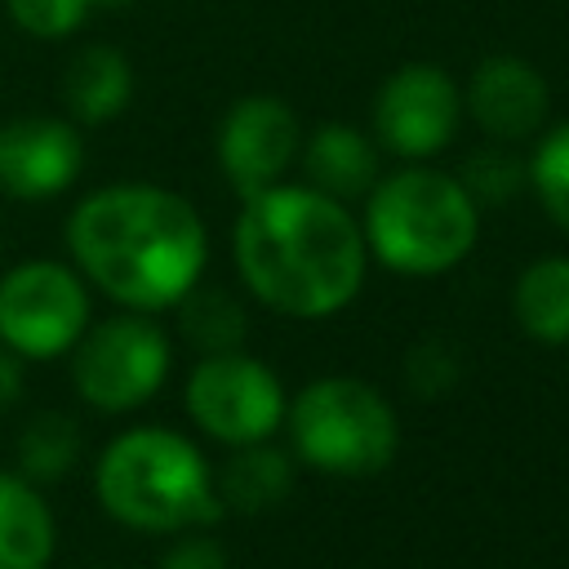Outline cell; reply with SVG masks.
<instances>
[{"instance_id":"6da1fadb","label":"cell","mask_w":569,"mask_h":569,"mask_svg":"<svg viewBox=\"0 0 569 569\" xmlns=\"http://www.w3.org/2000/svg\"><path fill=\"white\" fill-rule=\"evenodd\" d=\"M369 267L360 222L320 187L276 182L244 196L236 218V271L244 289L293 320H325L342 311Z\"/></svg>"},{"instance_id":"7a4b0ae2","label":"cell","mask_w":569,"mask_h":569,"mask_svg":"<svg viewBox=\"0 0 569 569\" xmlns=\"http://www.w3.org/2000/svg\"><path fill=\"white\" fill-rule=\"evenodd\" d=\"M71 267L124 311H169L200 284L209 231L196 204L156 182L89 191L67 218Z\"/></svg>"},{"instance_id":"3957f363","label":"cell","mask_w":569,"mask_h":569,"mask_svg":"<svg viewBox=\"0 0 569 569\" xmlns=\"http://www.w3.org/2000/svg\"><path fill=\"white\" fill-rule=\"evenodd\" d=\"M102 511L138 533H187L222 516L213 467L173 427H129L107 440L93 467Z\"/></svg>"},{"instance_id":"277c9868","label":"cell","mask_w":569,"mask_h":569,"mask_svg":"<svg viewBox=\"0 0 569 569\" xmlns=\"http://www.w3.org/2000/svg\"><path fill=\"white\" fill-rule=\"evenodd\" d=\"M365 244L396 276L453 271L480 240V204L462 178L427 164H405L369 187Z\"/></svg>"},{"instance_id":"5b68a950","label":"cell","mask_w":569,"mask_h":569,"mask_svg":"<svg viewBox=\"0 0 569 569\" xmlns=\"http://www.w3.org/2000/svg\"><path fill=\"white\" fill-rule=\"evenodd\" d=\"M284 431L311 471L347 480L387 471L400 449V418L391 400L373 382L347 373L307 382L284 405Z\"/></svg>"},{"instance_id":"8992f818","label":"cell","mask_w":569,"mask_h":569,"mask_svg":"<svg viewBox=\"0 0 569 569\" xmlns=\"http://www.w3.org/2000/svg\"><path fill=\"white\" fill-rule=\"evenodd\" d=\"M71 356V382L80 400L98 413H129L147 405L173 365V342L151 320V311H120L107 320H89Z\"/></svg>"},{"instance_id":"52a82bcc","label":"cell","mask_w":569,"mask_h":569,"mask_svg":"<svg viewBox=\"0 0 569 569\" xmlns=\"http://www.w3.org/2000/svg\"><path fill=\"white\" fill-rule=\"evenodd\" d=\"M93 320L89 280L53 258L18 262L0 276V342L22 360L67 356Z\"/></svg>"},{"instance_id":"ba28073f","label":"cell","mask_w":569,"mask_h":569,"mask_svg":"<svg viewBox=\"0 0 569 569\" xmlns=\"http://www.w3.org/2000/svg\"><path fill=\"white\" fill-rule=\"evenodd\" d=\"M182 405L204 436L236 449V445L271 440L284 427L289 396L276 369H267L258 356L236 347L196 360L182 387Z\"/></svg>"},{"instance_id":"9c48e42d","label":"cell","mask_w":569,"mask_h":569,"mask_svg":"<svg viewBox=\"0 0 569 569\" xmlns=\"http://www.w3.org/2000/svg\"><path fill=\"white\" fill-rule=\"evenodd\" d=\"M462 93L449 71L431 62H409L387 76L373 98V133L400 160H431L458 133Z\"/></svg>"},{"instance_id":"30bf717a","label":"cell","mask_w":569,"mask_h":569,"mask_svg":"<svg viewBox=\"0 0 569 569\" xmlns=\"http://www.w3.org/2000/svg\"><path fill=\"white\" fill-rule=\"evenodd\" d=\"M298 147H302L298 116L267 93L240 98L218 124V169L240 191V200L262 187H276L284 169L298 160Z\"/></svg>"},{"instance_id":"8fae6325","label":"cell","mask_w":569,"mask_h":569,"mask_svg":"<svg viewBox=\"0 0 569 569\" xmlns=\"http://www.w3.org/2000/svg\"><path fill=\"white\" fill-rule=\"evenodd\" d=\"M84 169V138L58 116H18L0 124V191L9 200H53Z\"/></svg>"},{"instance_id":"7c38bea8","label":"cell","mask_w":569,"mask_h":569,"mask_svg":"<svg viewBox=\"0 0 569 569\" xmlns=\"http://www.w3.org/2000/svg\"><path fill=\"white\" fill-rule=\"evenodd\" d=\"M462 107L493 142H520L533 138L547 124L551 89L538 67H529L516 53H493L471 71Z\"/></svg>"},{"instance_id":"4fadbf2b","label":"cell","mask_w":569,"mask_h":569,"mask_svg":"<svg viewBox=\"0 0 569 569\" xmlns=\"http://www.w3.org/2000/svg\"><path fill=\"white\" fill-rule=\"evenodd\" d=\"M58 525L22 471H0V569H49Z\"/></svg>"},{"instance_id":"5bb4252c","label":"cell","mask_w":569,"mask_h":569,"mask_svg":"<svg viewBox=\"0 0 569 569\" xmlns=\"http://www.w3.org/2000/svg\"><path fill=\"white\" fill-rule=\"evenodd\" d=\"M213 489H218L222 511H240V516L271 511L293 489V453L271 440L236 445L227 467L213 471Z\"/></svg>"},{"instance_id":"9a60e30c","label":"cell","mask_w":569,"mask_h":569,"mask_svg":"<svg viewBox=\"0 0 569 569\" xmlns=\"http://www.w3.org/2000/svg\"><path fill=\"white\" fill-rule=\"evenodd\" d=\"M302 160H307L311 187H320L333 200L369 196V187L378 182V147L369 142V133L351 124H320L307 138Z\"/></svg>"},{"instance_id":"2e32d148","label":"cell","mask_w":569,"mask_h":569,"mask_svg":"<svg viewBox=\"0 0 569 569\" xmlns=\"http://www.w3.org/2000/svg\"><path fill=\"white\" fill-rule=\"evenodd\" d=\"M62 93H67V107H71L76 124H107L133 98V67H129V58L120 49L89 44V49H80L71 58Z\"/></svg>"},{"instance_id":"e0dca14e","label":"cell","mask_w":569,"mask_h":569,"mask_svg":"<svg viewBox=\"0 0 569 569\" xmlns=\"http://www.w3.org/2000/svg\"><path fill=\"white\" fill-rule=\"evenodd\" d=\"M511 316L533 342L565 347L569 342V258L551 253V258L529 262L516 276Z\"/></svg>"},{"instance_id":"ac0fdd59","label":"cell","mask_w":569,"mask_h":569,"mask_svg":"<svg viewBox=\"0 0 569 569\" xmlns=\"http://www.w3.org/2000/svg\"><path fill=\"white\" fill-rule=\"evenodd\" d=\"M173 311H178V333H182L200 356L244 347L249 316H244V302H240V298H231L227 289L191 284V289H187V298H182Z\"/></svg>"},{"instance_id":"d6986e66","label":"cell","mask_w":569,"mask_h":569,"mask_svg":"<svg viewBox=\"0 0 569 569\" xmlns=\"http://www.w3.org/2000/svg\"><path fill=\"white\" fill-rule=\"evenodd\" d=\"M80 458V431L67 413H40L18 436V467L27 480H58Z\"/></svg>"},{"instance_id":"ffe728a7","label":"cell","mask_w":569,"mask_h":569,"mask_svg":"<svg viewBox=\"0 0 569 569\" xmlns=\"http://www.w3.org/2000/svg\"><path fill=\"white\" fill-rule=\"evenodd\" d=\"M529 187L542 204V213L569 231V120L547 129L529 156Z\"/></svg>"},{"instance_id":"44dd1931","label":"cell","mask_w":569,"mask_h":569,"mask_svg":"<svg viewBox=\"0 0 569 569\" xmlns=\"http://www.w3.org/2000/svg\"><path fill=\"white\" fill-rule=\"evenodd\" d=\"M458 178L476 204H502L529 182V164H520V156H511L507 147H485V151L467 156Z\"/></svg>"},{"instance_id":"7402d4cb","label":"cell","mask_w":569,"mask_h":569,"mask_svg":"<svg viewBox=\"0 0 569 569\" xmlns=\"http://www.w3.org/2000/svg\"><path fill=\"white\" fill-rule=\"evenodd\" d=\"M9 4V18L40 36V40H53V36H71L80 22H84V9L93 0H4Z\"/></svg>"},{"instance_id":"603a6c76","label":"cell","mask_w":569,"mask_h":569,"mask_svg":"<svg viewBox=\"0 0 569 569\" xmlns=\"http://www.w3.org/2000/svg\"><path fill=\"white\" fill-rule=\"evenodd\" d=\"M405 382L418 396H445L458 382V356L445 342H418L405 356Z\"/></svg>"},{"instance_id":"cb8c5ba5","label":"cell","mask_w":569,"mask_h":569,"mask_svg":"<svg viewBox=\"0 0 569 569\" xmlns=\"http://www.w3.org/2000/svg\"><path fill=\"white\" fill-rule=\"evenodd\" d=\"M156 569H231V560H227V551L213 538L187 529L178 542L164 547V556L156 560Z\"/></svg>"},{"instance_id":"d4e9b609","label":"cell","mask_w":569,"mask_h":569,"mask_svg":"<svg viewBox=\"0 0 569 569\" xmlns=\"http://www.w3.org/2000/svg\"><path fill=\"white\" fill-rule=\"evenodd\" d=\"M22 400V356L0 342V418Z\"/></svg>"},{"instance_id":"484cf974","label":"cell","mask_w":569,"mask_h":569,"mask_svg":"<svg viewBox=\"0 0 569 569\" xmlns=\"http://www.w3.org/2000/svg\"><path fill=\"white\" fill-rule=\"evenodd\" d=\"M98 4H129V0H98Z\"/></svg>"}]
</instances>
